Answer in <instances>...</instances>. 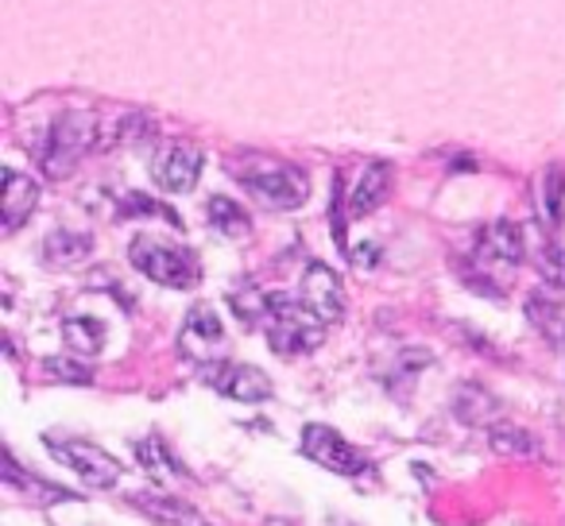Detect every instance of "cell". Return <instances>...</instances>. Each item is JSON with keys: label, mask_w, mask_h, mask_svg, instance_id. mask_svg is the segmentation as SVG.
I'll return each instance as SVG.
<instances>
[{"label": "cell", "mask_w": 565, "mask_h": 526, "mask_svg": "<svg viewBox=\"0 0 565 526\" xmlns=\"http://www.w3.org/2000/svg\"><path fill=\"white\" fill-rule=\"evenodd\" d=\"M264 333L275 356H307L326 341V322L302 299L271 294L267 299Z\"/></svg>", "instance_id": "cell-1"}, {"label": "cell", "mask_w": 565, "mask_h": 526, "mask_svg": "<svg viewBox=\"0 0 565 526\" xmlns=\"http://www.w3.org/2000/svg\"><path fill=\"white\" fill-rule=\"evenodd\" d=\"M128 259H132V268L140 271V276H148L151 283H159V287H171V291H190V287H198V279H202V264H198L194 251L179 248V244L156 240V236H148V233L132 236Z\"/></svg>", "instance_id": "cell-2"}, {"label": "cell", "mask_w": 565, "mask_h": 526, "mask_svg": "<svg viewBox=\"0 0 565 526\" xmlns=\"http://www.w3.org/2000/svg\"><path fill=\"white\" fill-rule=\"evenodd\" d=\"M97 143V117L89 109H66L55 125L47 128V140L40 148V167L47 179H66L89 148Z\"/></svg>", "instance_id": "cell-3"}, {"label": "cell", "mask_w": 565, "mask_h": 526, "mask_svg": "<svg viewBox=\"0 0 565 526\" xmlns=\"http://www.w3.org/2000/svg\"><path fill=\"white\" fill-rule=\"evenodd\" d=\"M241 182L252 197H259L271 210H299L310 197V179L295 163H252L241 171Z\"/></svg>", "instance_id": "cell-4"}, {"label": "cell", "mask_w": 565, "mask_h": 526, "mask_svg": "<svg viewBox=\"0 0 565 526\" xmlns=\"http://www.w3.org/2000/svg\"><path fill=\"white\" fill-rule=\"evenodd\" d=\"M47 449L74 472V476L82 480V484L94 487V492H109V487L120 484V472H125V469H120V461L113 453H105L102 446H94V441L47 438Z\"/></svg>", "instance_id": "cell-5"}, {"label": "cell", "mask_w": 565, "mask_h": 526, "mask_svg": "<svg viewBox=\"0 0 565 526\" xmlns=\"http://www.w3.org/2000/svg\"><path fill=\"white\" fill-rule=\"evenodd\" d=\"M302 453L315 464H322L326 472H338V476H361V472H369V457L322 422H310L302 430Z\"/></svg>", "instance_id": "cell-6"}, {"label": "cell", "mask_w": 565, "mask_h": 526, "mask_svg": "<svg viewBox=\"0 0 565 526\" xmlns=\"http://www.w3.org/2000/svg\"><path fill=\"white\" fill-rule=\"evenodd\" d=\"M523 228L515 221H492L477 233V248H472V264L484 271H511L515 264H523Z\"/></svg>", "instance_id": "cell-7"}, {"label": "cell", "mask_w": 565, "mask_h": 526, "mask_svg": "<svg viewBox=\"0 0 565 526\" xmlns=\"http://www.w3.org/2000/svg\"><path fill=\"white\" fill-rule=\"evenodd\" d=\"M202 163H205L202 148H194V143H171V148H163L151 159V179L167 194H186L202 179Z\"/></svg>", "instance_id": "cell-8"}, {"label": "cell", "mask_w": 565, "mask_h": 526, "mask_svg": "<svg viewBox=\"0 0 565 526\" xmlns=\"http://www.w3.org/2000/svg\"><path fill=\"white\" fill-rule=\"evenodd\" d=\"M221 345H225V325L221 318L213 314L210 307H194L182 322V333H179V353L186 361H194L198 368H210L217 361Z\"/></svg>", "instance_id": "cell-9"}, {"label": "cell", "mask_w": 565, "mask_h": 526, "mask_svg": "<svg viewBox=\"0 0 565 526\" xmlns=\"http://www.w3.org/2000/svg\"><path fill=\"white\" fill-rule=\"evenodd\" d=\"M205 372V384L213 387L217 395H225V399H236V402H264L271 399V379L264 376L259 368H252V364H210Z\"/></svg>", "instance_id": "cell-10"}, {"label": "cell", "mask_w": 565, "mask_h": 526, "mask_svg": "<svg viewBox=\"0 0 565 526\" xmlns=\"http://www.w3.org/2000/svg\"><path fill=\"white\" fill-rule=\"evenodd\" d=\"M299 299L322 318L326 325L341 322L345 318V287H341L338 271L326 268V264H310L302 271V287H299Z\"/></svg>", "instance_id": "cell-11"}, {"label": "cell", "mask_w": 565, "mask_h": 526, "mask_svg": "<svg viewBox=\"0 0 565 526\" xmlns=\"http://www.w3.org/2000/svg\"><path fill=\"white\" fill-rule=\"evenodd\" d=\"M40 205V182L32 174L20 171H4V194H0V221H4V233H17L28 217Z\"/></svg>", "instance_id": "cell-12"}, {"label": "cell", "mask_w": 565, "mask_h": 526, "mask_svg": "<svg viewBox=\"0 0 565 526\" xmlns=\"http://www.w3.org/2000/svg\"><path fill=\"white\" fill-rule=\"evenodd\" d=\"M526 322L550 341V345H565V299L557 291H531L526 294Z\"/></svg>", "instance_id": "cell-13"}, {"label": "cell", "mask_w": 565, "mask_h": 526, "mask_svg": "<svg viewBox=\"0 0 565 526\" xmlns=\"http://www.w3.org/2000/svg\"><path fill=\"white\" fill-rule=\"evenodd\" d=\"M89 251H94V236L74 233V228H55V233L43 240V259L51 268H78L86 264Z\"/></svg>", "instance_id": "cell-14"}, {"label": "cell", "mask_w": 565, "mask_h": 526, "mask_svg": "<svg viewBox=\"0 0 565 526\" xmlns=\"http://www.w3.org/2000/svg\"><path fill=\"white\" fill-rule=\"evenodd\" d=\"M454 415L461 418L465 426H495V415H500V402H495L492 391H484L480 384H461L454 391Z\"/></svg>", "instance_id": "cell-15"}, {"label": "cell", "mask_w": 565, "mask_h": 526, "mask_svg": "<svg viewBox=\"0 0 565 526\" xmlns=\"http://www.w3.org/2000/svg\"><path fill=\"white\" fill-rule=\"evenodd\" d=\"M387 190H392V167L387 163L364 167L361 182H356V190H353V205H349V213H353V217H364V213L380 210L384 197H387Z\"/></svg>", "instance_id": "cell-16"}, {"label": "cell", "mask_w": 565, "mask_h": 526, "mask_svg": "<svg viewBox=\"0 0 565 526\" xmlns=\"http://www.w3.org/2000/svg\"><path fill=\"white\" fill-rule=\"evenodd\" d=\"M136 461H140V469L148 472V476L156 480V484H163V480H182V476H186V469H182V464L174 461L171 449H167L159 438L136 441Z\"/></svg>", "instance_id": "cell-17"}, {"label": "cell", "mask_w": 565, "mask_h": 526, "mask_svg": "<svg viewBox=\"0 0 565 526\" xmlns=\"http://www.w3.org/2000/svg\"><path fill=\"white\" fill-rule=\"evenodd\" d=\"M105 337H109V333H105V322H97V318H89V314H74V318H66V322H63V341L82 356L102 353Z\"/></svg>", "instance_id": "cell-18"}, {"label": "cell", "mask_w": 565, "mask_h": 526, "mask_svg": "<svg viewBox=\"0 0 565 526\" xmlns=\"http://www.w3.org/2000/svg\"><path fill=\"white\" fill-rule=\"evenodd\" d=\"M205 213H210V225L217 228L221 236H233V240H241V236H248L252 221H248V213H244L241 205L233 202V197H210V205H205Z\"/></svg>", "instance_id": "cell-19"}, {"label": "cell", "mask_w": 565, "mask_h": 526, "mask_svg": "<svg viewBox=\"0 0 565 526\" xmlns=\"http://www.w3.org/2000/svg\"><path fill=\"white\" fill-rule=\"evenodd\" d=\"M136 507H143L151 518H159L163 526H186L194 523V507L186 500H174V495H136Z\"/></svg>", "instance_id": "cell-20"}, {"label": "cell", "mask_w": 565, "mask_h": 526, "mask_svg": "<svg viewBox=\"0 0 565 526\" xmlns=\"http://www.w3.org/2000/svg\"><path fill=\"white\" fill-rule=\"evenodd\" d=\"M488 446H492L495 453H508V457H534L539 453V441H534L526 430L508 426V422L488 426Z\"/></svg>", "instance_id": "cell-21"}, {"label": "cell", "mask_w": 565, "mask_h": 526, "mask_svg": "<svg viewBox=\"0 0 565 526\" xmlns=\"http://www.w3.org/2000/svg\"><path fill=\"white\" fill-rule=\"evenodd\" d=\"M267 299H271V294H264V291H256V287H248V291H233V294H228V307L236 310V318H241L244 325H264Z\"/></svg>", "instance_id": "cell-22"}, {"label": "cell", "mask_w": 565, "mask_h": 526, "mask_svg": "<svg viewBox=\"0 0 565 526\" xmlns=\"http://www.w3.org/2000/svg\"><path fill=\"white\" fill-rule=\"evenodd\" d=\"M539 276L546 279L550 291H557V294L565 291V248L562 244H546V248L539 251Z\"/></svg>", "instance_id": "cell-23"}, {"label": "cell", "mask_w": 565, "mask_h": 526, "mask_svg": "<svg viewBox=\"0 0 565 526\" xmlns=\"http://www.w3.org/2000/svg\"><path fill=\"white\" fill-rule=\"evenodd\" d=\"M542 205H546L550 225H562V210H565V171H562V167H550V171H546Z\"/></svg>", "instance_id": "cell-24"}, {"label": "cell", "mask_w": 565, "mask_h": 526, "mask_svg": "<svg viewBox=\"0 0 565 526\" xmlns=\"http://www.w3.org/2000/svg\"><path fill=\"white\" fill-rule=\"evenodd\" d=\"M43 368L51 372L55 379H63V384H94V372L86 368V364H78V361H71V356H47L43 361Z\"/></svg>", "instance_id": "cell-25"}, {"label": "cell", "mask_w": 565, "mask_h": 526, "mask_svg": "<svg viewBox=\"0 0 565 526\" xmlns=\"http://www.w3.org/2000/svg\"><path fill=\"white\" fill-rule=\"evenodd\" d=\"M376 259H380V248H372V244H361V248L353 251L356 268H376Z\"/></svg>", "instance_id": "cell-26"}]
</instances>
